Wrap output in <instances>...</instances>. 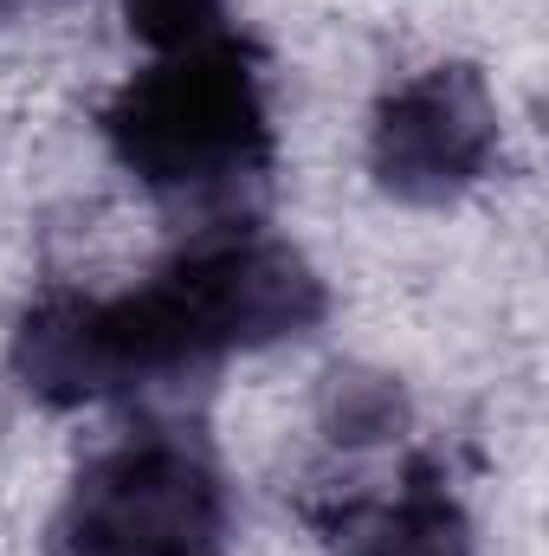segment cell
<instances>
[{
    "mask_svg": "<svg viewBox=\"0 0 549 556\" xmlns=\"http://www.w3.org/2000/svg\"><path fill=\"white\" fill-rule=\"evenodd\" d=\"M323 273L253 220H214L130 291L46 285L7 337V369L39 408H117L201 389L227 356L310 337Z\"/></svg>",
    "mask_w": 549,
    "mask_h": 556,
    "instance_id": "obj_1",
    "label": "cell"
},
{
    "mask_svg": "<svg viewBox=\"0 0 549 556\" xmlns=\"http://www.w3.org/2000/svg\"><path fill=\"white\" fill-rule=\"evenodd\" d=\"M98 137L111 162L162 207L233 220V207L266 194L278 162L266 52L246 33L162 52L149 72L104 98Z\"/></svg>",
    "mask_w": 549,
    "mask_h": 556,
    "instance_id": "obj_2",
    "label": "cell"
},
{
    "mask_svg": "<svg viewBox=\"0 0 549 556\" xmlns=\"http://www.w3.org/2000/svg\"><path fill=\"white\" fill-rule=\"evenodd\" d=\"M233 498L188 427L124 433L65 485L46 556H227Z\"/></svg>",
    "mask_w": 549,
    "mask_h": 556,
    "instance_id": "obj_3",
    "label": "cell"
},
{
    "mask_svg": "<svg viewBox=\"0 0 549 556\" xmlns=\"http://www.w3.org/2000/svg\"><path fill=\"white\" fill-rule=\"evenodd\" d=\"M505 155L498 98L478 65H420L382 91L369 117V175L408 207L465 201Z\"/></svg>",
    "mask_w": 549,
    "mask_h": 556,
    "instance_id": "obj_4",
    "label": "cell"
},
{
    "mask_svg": "<svg viewBox=\"0 0 549 556\" xmlns=\"http://www.w3.org/2000/svg\"><path fill=\"white\" fill-rule=\"evenodd\" d=\"M310 518L343 556H478L472 511L433 453H413L382 492L336 485L330 505H310Z\"/></svg>",
    "mask_w": 549,
    "mask_h": 556,
    "instance_id": "obj_5",
    "label": "cell"
},
{
    "mask_svg": "<svg viewBox=\"0 0 549 556\" xmlns=\"http://www.w3.org/2000/svg\"><path fill=\"white\" fill-rule=\"evenodd\" d=\"M413 408L408 389L382 369H330L323 376V395H317V433L330 453L343 459H369L395 440H408Z\"/></svg>",
    "mask_w": 549,
    "mask_h": 556,
    "instance_id": "obj_6",
    "label": "cell"
},
{
    "mask_svg": "<svg viewBox=\"0 0 549 556\" xmlns=\"http://www.w3.org/2000/svg\"><path fill=\"white\" fill-rule=\"evenodd\" d=\"M124 26H130V39H142L155 59L233 33L227 26V0H124Z\"/></svg>",
    "mask_w": 549,
    "mask_h": 556,
    "instance_id": "obj_7",
    "label": "cell"
}]
</instances>
